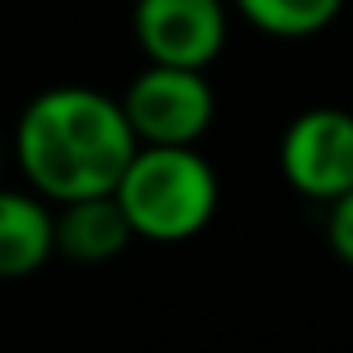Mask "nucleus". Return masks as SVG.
Returning a JSON list of instances; mask_svg holds the SVG:
<instances>
[{
	"label": "nucleus",
	"mask_w": 353,
	"mask_h": 353,
	"mask_svg": "<svg viewBox=\"0 0 353 353\" xmlns=\"http://www.w3.org/2000/svg\"><path fill=\"white\" fill-rule=\"evenodd\" d=\"M0 158H5V141H0Z\"/></svg>",
	"instance_id": "obj_10"
},
{
	"label": "nucleus",
	"mask_w": 353,
	"mask_h": 353,
	"mask_svg": "<svg viewBox=\"0 0 353 353\" xmlns=\"http://www.w3.org/2000/svg\"><path fill=\"white\" fill-rule=\"evenodd\" d=\"M137 145H200L216 117V92L204 71L145 63L121 96Z\"/></svg>",
	"instance_id": "obj_3"
},
{
	"label": "nucleus",
	"mask_w": 353,
	"mask_h": 353,
	"mask_svg": "<svg viewBox=\"0 0 353 353\" xmlns=\"http://www.w3.org/2000/svg\"><path fill=\"white\" fill-rule=\"evenodd\" d=\"M133 237L183 245L200 237L221 204V179L196 145H137L112 188Z\"/></svg>",
	"instance_id": "obj_2"
},
{
	"label": "nucleus",
	"mask_w": 353,
	"mask_h": 353,
	"mask_svg": "<svg viewBox=\"0 0 353 353\" xmlns=\"http://www.w3.org/2000/svg\"><path fill=\"white\" fill-rule=\"evenodd\" d=\"M54 258V204L30 188H0V283L30 279Z\"/></svg>",
	"instance_id": "obj_6"
},
{
	"label": "nucleus",
	"mask_w": 353,
	"mask_h": 353,
	"mask_svg": "<svg viewBox=\"0 0 353 353\" xmlns=\"http://www.w3.org/2000/svg\"><path fill=\"white\" fill-rule=\"evenodd\" d=\"M324 208H328V216H324L328 250H332L345 266H353V188L341 192L336 200H328Z\"/></svg>",
	"instance_id": "obj_9"
},
{
	"label": "nucleus",
	"mask_w": 353,
	"mask_h": 353,
	"mask_svg": "<svg viewBox=\"0 0 353 353\" xmlns=\"http://www.w3.org/2000/svg\"><path fill=\"white\" fill-rule=\"evenodd\" d=\"M233 9L266 38L303 42L324 34L341 17L345 0H233Z\"/></svg>",
	"instance_id": "obj_8"
},
{
	"label": "nucleus",
	"mask_w": 353,
	"mask_h": 353,
	"mask_svg": "<svg viewBox=\"0 0 353 353\" xmlns=\"http://www.w3.org/2000/svg\"><path fill=\"white\" fill-rule=\"evenodd\" d=\"M133 42L145 63L208 71L229 42L225 0H133Z\"/></svg>",
	"instance_id": "obj_5"
},
{
	"label": "nucleus",
	"mask_w": 353,
	"mask_h": 353,
	"mask_svg": "<svg viewBox=\"0 0 353 353\" xmlns=\"http://www.w3.org/2000/svg\"><path fill=\"white\" fill-rule=\"evenodd\" d=\"M129 241H133V229L117 208L112 192L54 208V254L71 262H83V266L112 262L117 254L129 250Z\"/></svg>",
	"instance_id": "obj_7"
},
{
	"label": "nucleus",
	"mask_w": 353,
	"mask_h": 353,
	"mask_svg": "<svg viewBox=\"0 0 353 353\" xmlns=\"http://www.w3.org/2000/svg\"><path fill=\"white\" fill-rule=\"evenodd\" d=\"M9 141L26 188L54 208L88 196H108L137 150L121 100L83 83L38 92L17 112Z\"/></svg>",
	"instance_id": "obj_1"
},
{
	"label": "nucleus",
	"mask_w": 353,
	"mask_h": 353,
	"mask_svg": "<svg viewBox=\"0 0 353 353\" xmlns=\"http://www.w3.org/2000/svg\"><path fill=\"white\" fill-rule=\"evenodd\" d=\"M279 170L295 196L328 204L353 188V108H303L279 141Z\"/></svg>",
	"instance_id": "obj_4"
}]
</instances>
